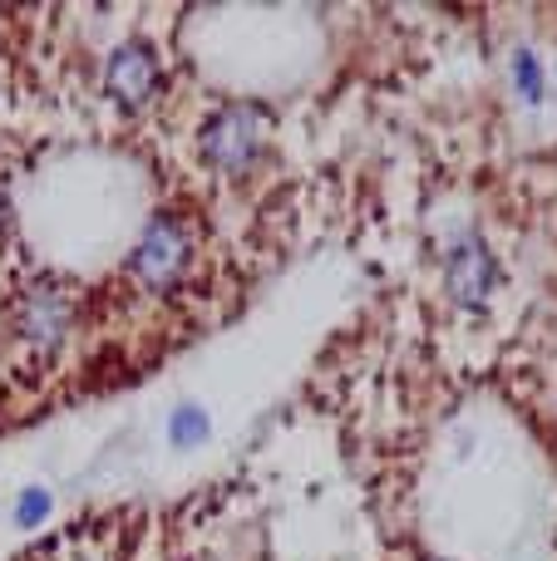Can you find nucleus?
Masks as SVG:
<instances>
[{"mask_svg": "<svg viewBox=\"0 0 557 561\" xmlns=\"http://www.w3.org/2000/svg\"><path fill=\"white\" fill-rule=\"evenodd\" d=\"M159 84H163L159 49L143 45V39H124V45H114L109 65H104V94H109L114 104L134 114V108L153 104Z\"/></svg>", "mask_w": 557, "mask_h": 561, "instance_id": "obj_4", "label": "nucleus"}, {"mask_svg": "<svg viewBox=\"0 0 557 561\" xmlns=\"http://www.w3.org/2000/svg\"><path fill=\"white\" fill-rule=\"evenodd\" d=\"M5 226H11V197L0 192V232H5Z\"/></svg>", "mask_w": 557, "mask_h": 561, "instance_id": "obj_9", "label": "nucleus"}, {"mask_svg": "<svg viewBox=\"0 0 557 561\" xmlns=\"http://www.w3.org/2000/svg\"><path fill=\"white\" fill-rule=\"evenodd\" d=\"M193 266V226L178 212L149 217V226L139 232L129 252V276L143 291H173Z\"/></svg>", "mask_w": 557, "mask_h": 561, "instance_id": "obj_2", "label": "nucleus"}, {"mask_svg": "<svg viewBox=\"0 0 557 561\" xmlns=\"http://www.w3.org/2000/svg\"><path fill=\"white\" fill-rule=\"evenodd\" d=\"M208 413L198 409V404H178V409L169 413V443L173 448H198L202 439H208Z\"/></svg>", "mask_w": 557, "mask_h": 561, "instance_id": "obj_6", "label": "nucleus"}, {"mask_svg": "<svg viewBox=\"0 0 557 561\" xmlns=\"http://www.w3.org/2000/svg\"><path fill=\"white\" fill-rule=\"evenodd\" d=\"M508 74H513V94L523 98V104H537V98H543V59H537L533 49H513Z\"/></svg>", "mask_w": 557, "mask_h": 561, "instance_id": "obj_7", "label": "nucleus"}, {"mask_svg": "<svg viewBox=\"0 0 557 561\" xmlns=\"http://www.w3.org/2000/svg\"><path fill=\"white\" fill-rule=\"evenodd\" d=\"M271 143V108L257 98H232L202 124L198 133V157L228 177H242L262 163Z\"/></svg>", "mask_w": 557, "mask_h": 561, "instance_id": "obj_1", "label": "nucleus"}, {"mask_svg": "<svg viewBox=\"0 0 557 561\" xmlns=\"http://www.w3.org/2000/svg\"><path fill=\"white\" fill-rule=\"evenodd\" d=\"M444 291L459 305H484L498 291V256L478 232H459L444 252Z\"/></svg>", "mask_w": 557, "mask_h": 561, "instance_id": "obj_3", "label": "nucleus"}, {"mask_svg": "<svg viewBox=\"0 0 557 561\" xmlns=\"http://www.w3.org/2000/svg\"><path fill=\"white\" fill-rule=\"evenodd\" d=\"M70 330H74L70 291H60V285H35V291L21 295V305H15V335H21L35 354L60 350V344L70 340Z\"/></svg>", "mask_w": 557, "mask_h": 561, "instance_id": "obj_5", "label": "nucleus"}, {"mask_svg": "<svg viewBox=\"0 0 557 561\" xmlns=\"http://www.w3.org/2000/svg\"><path fill=\"white\" fill-rule=\"evenodd\" d=\"M45 512H50V492L45 488H21V498H15V527H40Z\"/></svg>", "mask_w": 557, "mask_h": 561, "instance_id": "obj_8", "label": "nucleus"}]
</instances>
